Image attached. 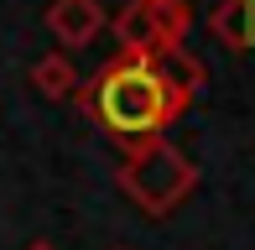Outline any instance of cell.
I'll use <instances>...</instances> for the list:
<instances>
[{"instance_id":"cell-1","label":"cell","mask_w":255,"mask_h":250,"mask_svg":"<svg viewBox=\"0 0 255 250\" xmlns=\"http://www.w3.org/2000/svg\"><path fill=\"white\" fill-rule=\"evenodd\" d=\"M73 99L120 151L146 141V135H161L182 115V105L167 94V84L156 78L151 58H141V52H115L94 78H84L73 89Z\"/></svg>"},{"instance_id":"cell-2","label":"cell","mask_w":255,"mask_h":250,"mask_svg":"<svg viewBox=\"0 0 255 250\" xmlns=\"http://www.w3.org/2000/svg\"><path fill=\"white\" fill-rule=\"evenodd\" d=\"M115 183H120V193L146 214V219H167V214H177L182 203L193 198L198 167H193L188 151H177L167 135H146V141L125 146Z\"/></svg>"},{"instance_id":"cell-3","label":"cell","mask_w":255,"mask_h":250,"mask_svg":"<svg viewBox=\"0 0 255 250\" xmlns=\"http://www.w3.org/2000/svg\"><path fill=\"white\" fill-rule=\"evenodd\" d=\"M120 52H156V47H177L193 31V5L188 0H130L120 5V16L110 21Z\"/></svg>"},{"instance_id":"cell-4","label":"cell","mask_w":255,"mask_h":250,"mask_svg":"<svg viewBox=\"0 0 255 250\" xmlns=\"http://www.w3.org/2000/svg\"><path fill=\"white\" fill-rule=\"evenodd\" d=\"M146 58H151L156 78L167 84V94L177 99L182 110H188L193 99L203 94V84H208V68H203L198 58H193V52L182 47V42H177V47H156V52H146Z\"/></svg>"},{"instance_id":"cell-5","label":"cell","mask_w":255,"mask_h":250,"mask_svg":"<svg viewBox=\"0 0 255 250\" xmlns=\"http://www.w3.org/2000/svg\"><path fill=\"white\" fill-rule=\"evenodd\" d=\"M104 5L99 0H52L47 5V31L63 47H89V42L104 31Z\"/></svg>"},{"instance_id":"cell-6","label":"cell","mask_w":255,"mask_h":250,"mask_svg":"<svg viewBox=\"0 0 255 250\" xmlns=\"http://www.w3.org/2000/svg\"><path fill=\"white\" fill-rule=\"evenodd\" d=\"M208 31H214L229 52H250V0H214Z\"/></svg>"},{"instance_id":"cell-7","label":"cell","mask_w":255,"mask_h":250,"mask_svg":"<svg viewBox=\"0 0 255 250\" xmlns=\"http://www.w3.org/2000/svg\"><path fill=\"white\" fill-rule=\"evenodd\" d=\"M31 89L42 99H73L78 89V68L68 63V52H47V58L31 63Z\"/></svg>"},{"instance_id":"cell-8","label":"cell","mask_w":255,"mask_h":250,"mask_svg":"<svg viewBox=\"0 0 255 250\" xmlns=\"http://www.w3.org/2000/svg\"><path fill=\"white\" fill-rule=\"evenodd\" d=\"M250 52H255V0H250Z\"/></svg>"},{"instance_id":"cell-9","label":"cell","mask_w":255,"mask_h":250,"mask_svg":"<svg viewBox=\"0 0 255 250\" xmlns=\"http://www.w3.org/2000/svg\"><path fill=\"white\" fill-rule=\"evenodd\" d=\"M26 250H57V245H52V240H31Z\"/></svg>"},{"instance_id":"cell-10","label":"cell","mask_w":255,"mask_h":250,"mask_svg":"<svg viewBox=\"0 0 255 250\" xmlns=\"http://www.w3.org/2000/svg\"><path fill=\"white\" fill-rule=\"evenodd\" d=\"M115 250H130V245H115Z\"/></svg>"}]
</instances>
